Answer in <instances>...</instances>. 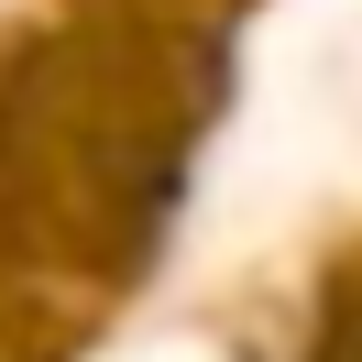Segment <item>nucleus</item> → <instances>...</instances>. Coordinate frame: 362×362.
Returning <instances> with one entry per match:
<instances>
[{
    "mask_svg": "<svg viewBox=\"0 0 362 362\" xmlns=\"http://www.w3.org/2000/svg\"><path fill=\"white\" fill-rule=\"evenodd\" d=\"M220 45L176 33H55L0 55V252L121 274L165 242L187 154L220 110Z\"/></svg>",
    "mask_w": 362,
    "mask_h": 362,
    "instance_id": "nucleus-1",
    "label": "nucleus"
}]
</instances>
